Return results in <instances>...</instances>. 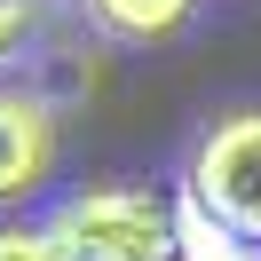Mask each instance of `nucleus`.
Wrapping results in <instances>:
<instances>
[{"label":"nucleus","mask_w":261,"mask_h":261,"mask_svg":"<svg viewBox=\"0 0 261 261\" xmlns=\"http://www.w3.org/2000/svg\"><path fill=\"white\" fill-rule=\"evenodd\" d=\"M48 229L71 261H174V198L159 190H80Z\"/></svg>","instance_id":"f257e3e1"},{"label":"nucleus","mask_w":261,"mask_h":261,"mask_svg":"<svg viewBox=\"0 0 261 261\" xmlns=\"http://www.w3.org/2000/svg\"><path fill=\"white\" fill-rule=\"evenodd\" d=\"M182 190H190L238 245H261V103H238V111H222L198 135Z\"/></svg>","instance_id":"f03ea898"},{"label":"nucleus","mask_w":261,"mask_h":261,"mask_svg":"<svg viewBox=\"0 0 261 261\" xmlns=\"http://www.w3.org/2000/svg\"><path fill=\"white\" fill-rule=\"evenodd\" d=\"M56 111L32 87H0V206H24L56 174Z\"/></svg>","instance_id":"7ed1b4c3"},{"label":"nucleus","mask_w":261,"mask_h":261,"mask_svg":"<svg viewBox=\"0 0 261 261\" xmlns=\"http://www.w3.org/2000/svg\"><path fill=\"white\" fill-rule=\"evenodd\" d=\"M190 8L198 0H87V16L111 40H166V32H182Z\"/></svg>","instance_id":"20e7f679"},{"label":"nucleus","mask_w":261,"mask_h":261,"mask_svg":"<svg viewBox=\"0 0 261 261\" xmlns=\"http://www.w3.org/2000/svg\"><path fill=\"white\" fill-rule=\"evenodd\" d=\"M238 253H245V245L229 238L190 190H182V198H174V261H238Z\"/></svg>","instance_id":"39448f33"},{"label":"nucleus","mask_w":261,"mask_h":261,"mask_svg":"<svg viewBox=\"0 0 261 261\" xmlns=\"http://www.w3.org/2000/svg\"><path fill=\"white\" fill-rule=\"evenodd\" d=\"M0 261H71V253L56 245V229H48V222H40V229L24 222V229H0Z\"/></svg>","instance_id":"423d86ee"},{"label":"nucleus","mask_w":261,"mask_h":261,"mask_svg":"<svg viewBox=\"0 0 261 261\" xmlns=\"http://www.w3.org/2000/svg\"><path fill=\"white\" fill-rule=\"evenodd\" d=\"M32 24H40V0H0V64L32 40Z\"/></svg>","instance_id":"0eeeda50"},{"label":"nucleus","mask_w":261,"mask_h":261,"mask_svg":"<svg viewBox=\"0 0 261 261\" xmlns=\"http://www.w3.org/2000/svg\"><path fill=\"white\" fill-rule=\"evenodd\" d=\"M238 261H261V245H245V253H238Z\"/></svg>","instance_id":"6e6552de"}]
</instances>
